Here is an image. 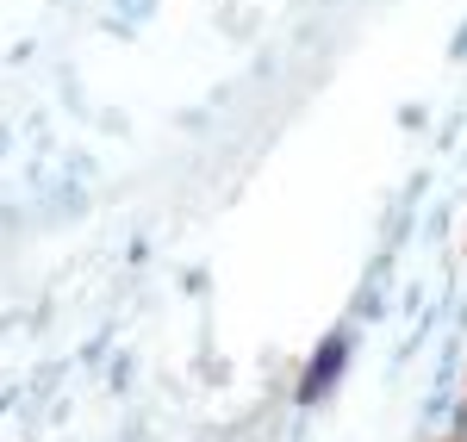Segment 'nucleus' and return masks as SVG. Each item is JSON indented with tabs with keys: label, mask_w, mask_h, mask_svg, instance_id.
Listing matches in <instances>:
<instances>
[{
	"label": "nucleus",
	"mask_w": 467,
	"mask_h": 442,
	"mask_svg": "<svg viewBox=\"0 0 467 442\" xmlns=\"http://www.w3.org/2000/svg\"><path fill=\"white\" fill-rule=\"evenodd\" d=\"M343 368H349V336L337 331V336H324L318 349H312V362L299 368V386H293V406H299V411L324 406V399L337 393V380H343Z\"/></svg>",
	"instance_id": "obj_1"
},
{
	"label": "nucleus",
	"mask_w": 467,
	"mask_h": 442,
	"mask_svg": "<svg viewBox=\"0 0 467 442\" xmlns=\"http://www.w3.org/2000/svg\"><path fill=\"white\" fill-rule=\"evenodd\" d=\"M449 442H467V399L449 411Z\"/></svg>",
	"instance_id": "obj_2"
}]
</instances>
